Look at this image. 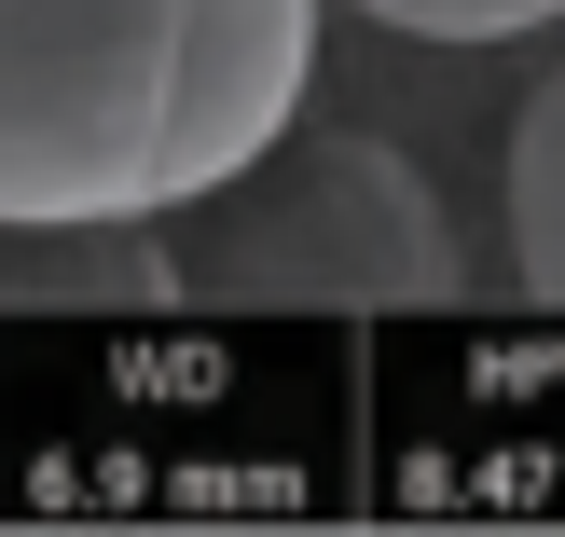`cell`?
I'll list each match as a JSON object with an SVG mask.
<instances>
[{
    "label": "cell",
    "mask_w": 565,
    "mask_h": 537,
    "mask_svg": "<svg viewBox=\"0 0 565 537\" xmlns=\"http://www.w3.org/2000/svg\"><path fill=\"white\" fill-rule=\"evenodd\" d=\"M166 290L180 303H469L483 248H469L456 193L428 152L386 125H276L235 180L152 221Z\"/></svg>",
    "instance_id": "1"
},
{
    "label": "cell",
    "mask_w": 565,
    "mask_h": 537,
    "mask_svg": "<svg viewBox=\"0 0 565 537\" xmlns=\"http://www.w3.org/2000/svg\"><path fill=\"white\" fill-rule=\"evenodd\" d=\"M180 0H0V221H166Z\"/></svg>",
    "instance_id": "2"
},
{
    "label": "cell",
    "mask_w": 565,
    "mask_h": 537,
    "mask_svg": "<svg viewBox=\"0 0 565 537\" xmlns=\"http://www.w3.org/2000/svg\"><path fill=\"white\" fill-rule=\"evenodd\" d=\"M331 0H180V97H166V207L235 180L290 110H318Z\"/></svg>",
    "instance_id": "3"
},
{
    "label": "cell",
    "mask_w": 565,
    "mask_h": 537,
    "mask_svg": "<svg viewBox=\"0 0 565 537\" xmlns=\"http://www.w3.org/2000/svg\"><path fill=\"white\" fill-rule=\"evenodd\" d=\"M166 235L152 221H0V318H152Z\"/></svg>",
    "instance_id": "4"
},
{
    "label": "cell",
    "mask_w": 565,
    "mask_h": 537,
    "mask_svg": "<svg viewBox=\"0 0 565 537\" xmlns=\"http://www.w3.org/2000/svg\"><path fill=\"white\" fill-rule=\"evenodd\" d=\"M497 276L524 303H565V55L524 83L511 138H497Z\"/></svg>",
    "instance_id": "5"
},
{
    "label": "cell",
    "mask_w": 565,
    "mask_h": 537,
    "mask_svg": "<svg viewBox=\"0 0 565 537\" xmlns=\"http://www.w3.org/2000/svg\"><path fill=\"white\" fill-rule=\"evenodd\" d=\"M359 14L373 42H414V55H497V42H552L565 0H331Z\"/></svg>",
    "instance_id": "6"
}]
</instances>
